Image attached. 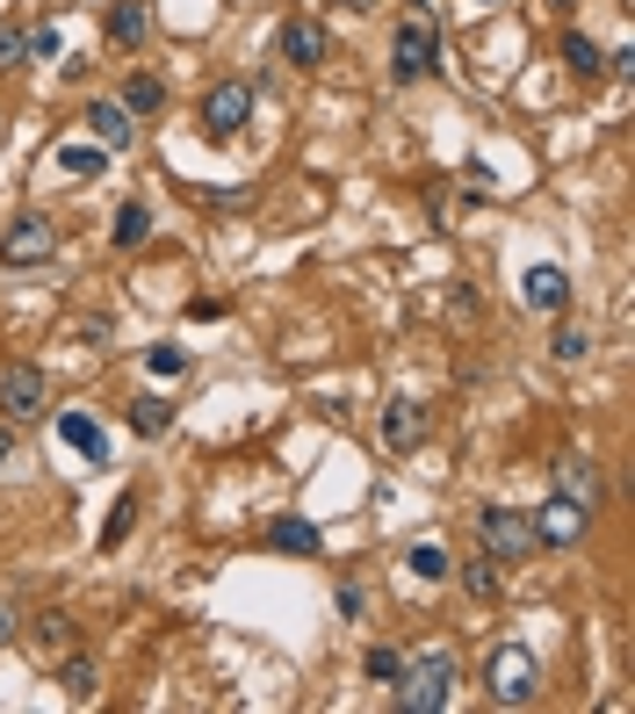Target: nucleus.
Here are the masks:
<instances>
[{"instance_id": "36", "label": "nucleus", "mask_w": 635, "mask_h": 714, "mask_svg": "<svg viewBox=\"0 0 635 714\" xmlns=\"http://www.w3.org/2000/svg\"><path fill=\"white\" fill-rule=\"evenodd\" d=\"M477 8H491V0H477Z\"/></svg>"}, {"instance_id": "19", "label": "nucleus", "mask_w": 635, "mask_h": 714, "mask_svg": "<svg viewBox=\"0 0 635 714\" xmlns=\"http://www.w3.org/2000/svg\"><path fill=\"white\" fill-rule=\"evenodd\" d=\"M51 166H58V180H95L101 166H109V151H101V145H58Z\"/></svg>"}, {"instance_id": "11", "label": "nucleus", "mask_w": 635, "mask_h": 714, "mask_svg": "<svg viewBox=\"0 0 635 714\" xmlns=\"http://www.w3.org/2000/svg\"><path fill=\"white\" fill-rule=\"evenodd\" d=\"M419 440H427V404H419V398H390L383 404V448L390 454H412Z\"/></svg>"}, {"instance_id": "12", "label": "nucleus", "mask_w": 635, "mask_h": 714, "mask_svg": "<svg viewBox=\"0 0 635 714\" xmlns=\"http://www.w3.org/2000/svg\"><path fill=\"white\" fill-rule=\"evenodd\" d=\"M87 138H95L101 151H130V138H138V116H130L124 101H87Z\"/></svg>"}, {"instance_id": "4", "label": "nucleus", "mask_w": 635, "mask_h": 714, "mask_svg": "<svg viewBox=\"0 0 635 714\" xmlns=\"http://www.w3.org/2000/svg\"><path fill=\"white\" fill-rule=\"evenodd\" d=\"M246 116H253V80H217V87H209V101H203V138L209 145H232L238 130H246Z\"/></svg>"}, {"instance_id": "31", "label": "nucleus", "mask_w": 635, "mask_h": 714, "mask_svg": "<svg viewBox=\"0 0 635 714\" xmlns=\"http://www.w3.org/2000/svg\"><path fill=\"white\" fill-rule=\"evenodd\" d=\"M0 66H29V43L14 29H0Z\"/></svg>"}, {"instance_id": "17", "label": "nucleus", "mask_w": 635, "mask_h": 714, "mask_svg": "<svg viewBox=\"0 0 635 714\" xmlns=\"http://www.w3.org/2000/svg\"><path fill=\"white\" fill-rule=\"evenodd\" d=\"M58 440H66L72 454H87V462H109V440H101V427L87 412H66L58 419Z\"/></svg>"}, {"instance_id": "28", "label": "nucleus", "mask_w": 635, "mask_h": 714, "mask_svg": "<svg viewBox=\"0 0 635 714\" xmlns=\"http://www.w3.org/2000/svg\"><path fill=\"white\" fill-rule=\"evenodd\" d=\"M564 66L593 80V72H599V43H593V37H564Z\"/></svg>"}, {"instance_id": "16", "label": "nucleus", "mask_w": 635, "mask_h": 714, "mask_svg": "<svg viewBox=\"0 0 635 714\" xmlns=\"http://www.w3.org/2000/svg\"><path fill=\"white\" fill-rule=\"evenodd\" d=\"M29 649H37L43 664H58V657H66V649H80V628H72L66 614H43L37 628H29Z\"/></svg>"}, {"instance_id": "30", "label": "nucleus", "mask_w": 635, "mask_h": 714, "mask_svg": "<svg viewBox=\"0 0 635 714\" xmlns=\"http://www.w3.org/2000/svg\"><path fill=\"white\" fill-rule=\"evenodd\" d=\"M332 606H340L346 620H361V614H369V591H361V585H340V591H332Z\"/></svg>"}, {"instance_id": "22", "label": "nucleus", "mask_w": 635, "mask_h": 714, "mask_svg": "<svg viewBox=\"0 0 635 714\" xmlns=\"http://www.w3.org/2000/svg\"><path fill=\"white\" fill-rule=\"evenodd\" d=\"M549 361H556V369H578V361H593V332H585V325H556Z\"/></svg>"}, {"instance_id": "20", "label": "nucleus", "mask_w": 635, "mask_h": 714, "mask_svg": "<svg viewBox=\"0 0 635 714\" xmlns=\"http://www.w3.org/2000/svg\"><path fill=\"white\" fill-rule=\"evenodd\" d=\"M267 541H275L282 556H318V549H325V535H318L311 520H296V512H290V520H275V527H267Z\"/></svg>"}, {"instance_id": "35", "label": "nucleus", "mask_w": 635, "mask_h": 714, "mask_svg": "<svg viewBox=\"0 0 635 714\" xmlns=\"http://www.w3.org/2000/svg\"><path fill=\"white\" fill-rule=\"evenodd\" d=\"M340 8H354V14H361V8H375V0H340Z\"/></svg>"}, {"instance_id": "29", "label": "nucleus", "mask_w": 635, "mask_h": 714, "mask_svg": "<svg viewBox=\"0 0 635 714\" xmlns=\"http://www.w3.org/2000/svg\"><path fill=\"white\" fill-rule=\"evenodd\" d=\"M369 678H375V686H398V678H404V657H398V649H369Z\"/></svg>"}, {"instance_id": "25", "label": "nucleus", "mask_w": 635, "mask_h": 714, "mask_svg": "<svg viewBox=\"0 0 635 714\" xmlns=\"http://www.w3.org/2000/svg\"><path fill=\"white\" fill-rule=\"evenodd\" d=\"M130 527H138V498H116V506H109V520H101V549H124V535H130Z\"/></svg>"}, {"instance_id": "5", "label": "nucleus", "mask_w": 635, "mask_h": 714, "mask_svg": "<svg viewBox=\"0 0 635 714\" xmlns=\"http://www.w3.org/2000/svg\"><path fill=\"white\" fill-rule=\"evenodd\" d=\"M43 398H51V383H43L37 361H8V369H0V412H8V427L43 419Z\"/></svg>"}, {"instance_id": "7", "label": "nucleus", "mask_w": 635, "mask_h": 714, "mask_svg": "<svg viewBox=\"0 0 635 714\" xmlns=\"http://www.w3.org/2000/svg\"><path fill=\"white\" fill-rule=\"evenodd\" d=\"M58 253V224L43 217V209H29V217L8 224V238H0V267H43Z\"/></svg>"}, {"instance_id": "24", "label": "nucleus", "mask_w": 635, "mask_h": 714, "mask_svg": "<svg viewBox=\"0 0 635 714\" xmlns=\"http://www.w3.org/2000/svg\"><path fill=\"white\" fill-rule=\"evenodd\" d=\"M404 570H412L419 585H441V577H448V549H441V541H419V549L404 556Z\"/></svg>"}, {"instance_id": "1", "label": "nucleus", "mask_w": 635, "mask_h": 714, "mask_svg": "<svg viewBox=\"0 0 635 714\" xmlns=\"http://www.w3.org/2000/svg\"><path fill=\"white\" fill-rule=\"evenodd\" d=\"M448 701H456V657H448V649H427V657L404 664V678H398L404 714H441Z\"/></svg>"}, {"instance_id": "14", "label": "nucleus", "mask_w": 635, "mask_h": 714, "mask_svg": "<svg viewBox=\"0 0 635 714\" xmlns=\"http://www.w3.org/2000/svg\"><path fill=\"white\" fill-rule=\"evenodd\" d=\"M556 491H564L570 506L599 512V498H607V483H599V469L585 462V454H564V462H556Z\"/></svg>"}, {"instance_id": "26", "label": "nucleus", "mask_w": 635, "mask_h": 714, "mask_svg": "<svg viewBox=\"0 0 635 714\" xmlns=\"http://www.w3.org/2000/svg\"><path fill=\"white\" fill-rule=\"evenodd\" d=\"M130 427H138V433H166V427H174V404H166V398H138V404H130Z\"/></svg>"}, {"instance_id": "34", "label": "nucleus", "mask_w": 635, "mask_h": 714, "mask_svg": "<svg viewBox=\"0 0 635 714\" xmlns=\"http://www.w3.org/2000/svg\"><path fill=\"white\" fill-rule=\"evenodd\" d=\"M8 454H14V433H0V462H8Z\"/></svg>"}, {"instance_id": "23", "label": "nucleus", "mask_w": 635, "mask_h": 714, "mask_svg": "<svg viewBox=\"0 0 635 714\" xmlns=\"http://www.w3.org/2000/svg\"><path fill=\"white\" fill-rule=\"evenodd\" d=\"M145 375H159V383H174V375H188V346H174V340L145 346Z\"/></svg>"}, {"instance_id": "8", "label": "nucleus", "mask_w": 635, "mask_h": 714, "mask_svg": "<svg viewBox=\"0 0 635 714\" xmlns=\"http://www.w3.org/2000/svg\"><path fill=\"white\" fill-rule=\"evenodd\" d=\"M527 520H535V549H578V541H585V527H593V512H585V506H570V498L556 491L549 506H541V512H527Z\"/></svg>"}, {"instance_id": "2", "label": "nucleus", "mask_w": 635, "mask_h": 714, "mask_svg": "<svg viewBox=\"0 0 635 714\" xmlns=\"http://www.w3.org/2000/svg\"><path fill=\"white\" fill-rule=\"evenodd\" d=\"M483 686H491V701H498V707H535V693H541V664L527 657L520 643H498L491 657H483Z\"/></svg>"}, {"instance_id": "10", "label": "nucleus", "mask_w": 635, "mask_h": 714, "mask_svg": "<svg viewBox=\"0 0 635 714\" xmlns=\"http://www.w3.org/2000/svg\"><path fill=\"white\" fill-rule=\"evenodd\" d=\"M520 303H527V311H541V317L570 311V275H564V267H556V261L527 267V275H520Z\"/></svg>"}, {"instance_id": "33", "label": "nucleus", "mask_w": 635, "mask_h": 714, "mask_svg": "<svg viewBox=\"0 0 635 714\" xmlns=\"http://www.w3.org/2000/svg\"><path fill=\"white\" fill-rule=\"evenodd\" d=\"M14 635H22V620H14L8 606H0V643H14Z\"/></svg>"}, {"instance_id": "3", "label": "nucleus", "mask_w": 635, "mask_h": 714, "mask_svg": "<svg viewBox=\"0 0 635 714\" xmlns=\"http://www.w3.org/2000/svg\"><path fill=\"white\" fill-rule=\"evenodd\" d=\"M433 66H441V29H433V14H404L398 43H390V80L412 87V80H427Z\"/></svg>"}, {"instance_id": "27", "label": "nucleus", "mask_w": 635, "mask_h": 714, "mask_svg": "<svg viewBox=\"0 0 635 714\" xmlns=\"http://www.w3.org/2000/svg\"><path fill=\"white\" fill-rule=\"evenodd\" d=\"M462 585H470L477 599H498V564L491 556H470V564H462Z\"/></svg>"}, {"instance_id": "6", "label": "nucleus", "mask_w": 635, "mask_h": 714, "mask_svg": "<svg viewBox=\"0 0 635 714\" xmlns=\"http://www.w3.org/2000/svg\"><path fill=\"white\" fill-rule=\"evenodd\" d=\"M477 527H483V556H491V564H520V556L535 549V520L512 512V506H483Z\"/></svg>"}, {"instance_id": "9", "label": "nucleus", "mask_w": 635, "mask_h": 714, "mask_svg": "<svg viewBox=\"0 0 635 714\" xmlns=\"http://www.w3.org/2000/svg\"><path fill=\"white\" fill-rule=\"evenodd\" d=\"M275 51L290 58L296 72H311V66H325L332 37H325V22H311V14H290V22H282V37H275Z\"/></svg>"}, {"instance_id": "21", "label": "nucleus", "mask_w": 635, "mask_h": 714, "mask_svg": "<svg viewBox=\"0 0 635 714\" xmlns=\"http://www.w3.org/2000/svg\"><path fill=\"white\" fill-rule=\"evenodd\" d=\"M109 238H116L124 253H138L145 238H153V209H145V203H124V209L109 217Z\"/></svg>"}, {"instance_id": "13", "label": "nucleus", "mask_w": 635, "mask_h": 714, "mask_svg": "<svg viewBox=\"0 0 635 714\" xmlns=\"http://www.w3.org/2000/svg\"><path fill=\"white\" fill-rule=\"evenodd\" d=\"M101 29H109V43H116V51H138V43L153 37V0H109Z\"/></svg>"}, {"instance_id": "32", "label": "nucleus", "mask_w": 635, "mask_h": 714, "mask_svg": "<svg viewBox=\"0 0 635 714\" xmlns=\"http://www.w3.org/2000/svg\"><path fill=\"white\" fill-rule=\"evenodd\" d=\"M29 58H66V51H58V29H51V22H43L37 37H29Z\"/></svg>"}, {"instance_id": "18", "label": "nucleus", "mask_w": 635, "mask_h": 714, "mask_svg": "<svg viewBox=\"0 0 635 714\" xmlns=\"http://www.w3.org/2000/svg\"><path fill=\"white\" fill-rule=\"evenodd\" d=\"M116 101H124L130 116H159L166 109V80H159V72H124V95H116Z\"/></svg>"}, {"instance_id": "15", "label": "nucleus", "mask_w": 635, "mask_h": 714, "mask_svg": "<svg viewBox=\"0 0 635 714\" xmlns=\"http://www.w3.org/2000/svg\"><path fill=\"white\" fill-rule=\"evenodd\" d=\"M51 672H58V693H66V701H80V707L101 693V664H95V657H80V649H66Z\"/></svg>"}]
</instances>
